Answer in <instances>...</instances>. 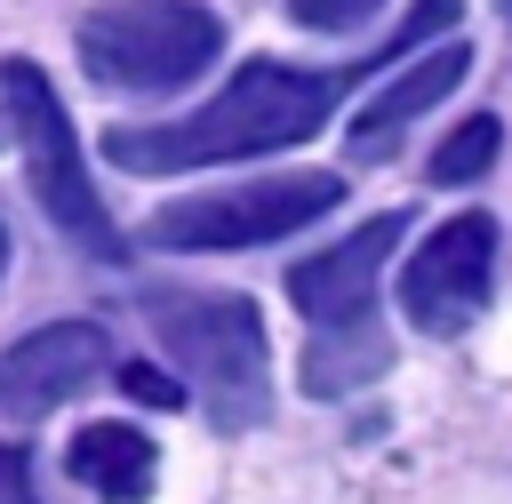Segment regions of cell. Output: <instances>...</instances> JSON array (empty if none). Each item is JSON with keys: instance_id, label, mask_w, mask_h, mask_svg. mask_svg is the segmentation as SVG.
Instances as JSON below:
<instances>
[{"instance_id": "obj_10", "label": "cell", "mask_w": 512, "mask_h": 504, "mask_svg": "<svg viewBox=\"0 0 512 504\" xmlns=\"http://www.w3.org/2000/svg\"><path fill=\"white\" fill-rule=\"evenodd\" d=\"M152 440L136 432V424H120V416H96V424H80L72 432V448H64V472L88 488V496H104V504H144L152 496Z\"/></svg>"}, {"instance_id": "obj_13", "label": "cell", "mask_w": 512, "mask_h": 504, "mask_svg": "<svg viewBox=\"0 0 512 504\" xmlns=\"http://www.w3.org/2000/svg\"><path fill=\"white\" fill-rule=\"evenodd\" d=\"M384 0H288V16L304 24V32H352V24H368Z\"/></svg>"}, {"instance_id": "obj_12", "label": "cell", "mask_w": 512, "mask_h": 504, "mask_svg": "<svg viewBox=\"0 0 512 504\" xmlns=\"http://www.w3.org/2000/svg\"><path fill=\"white\" fill-rule=\"evenodd\" d=\"M496 144H504V128H496L488 112H472V120L448 128V144L432 152V184H480V176L496 168Z\"/></svg>"}, {"instance_id": "obj_16", "label": "cell", "mask_w": 512, "mask_h": 504, "mask_svg": "<svg viewBox=\"0 0 512 504\" xmlns=\"http://www.w3.org/2000/svg\"><path fill=\"white\" fill-rule=\"evenodd\" d=\"M0 272H8V224H0Z\"/></svg>"}, {"instance_id": "obj_8", "label": "cell", "mask_w": 512, "mask_h": 504, "mask_svg": "<svg viewBox=\"0 0 512 504\" xmlns=\"http://www.w3.org/2000/svg\"><path fill=\"white\" fill-rule=\"evenodd\" d=\"M112 368V344L96 320H56V328H32L24 344L0 352V408L8 416H48L56 400H72L80 384H96Z\"/></svg>"}, {"instance_id": "obj_1", "label": "cell", "mask_w": 512, "mask_h": 504, "mask_svg": "<svg viewBox=\"0 0 512 504\" xmlns=\"http://www.w3.org/2000/svg\"><path fill=\"white\" fill-rule=\"evenodd\" d=\"M456 16H464V0H416L408 24H400L368 64H336V72H304V64H272V56H256V64H240L200 112L160 120V128H112L104 152H112L128 176H176V168H216V160L288 152V144L320 136V120L344 104V88H352L360 72H376L384 56H400V48L432 40V32H456Z\"/></svg>"}, {"instance_id": "obj_2", "label": "cell", "mask_w": 512, "mask_h": 504, "mask_svg": "<svg viewBox=\"0 0 512 504\" xmlns=\"http://www.w3.org/2000/svg\"><path fill=\"white\" fill-rule=\"evenodd\" d=\"M144 320L160 352L184 368V400L216 432H248L272 416V360H264V312L232 288H144Z\"/></svg>"}, {"instance_id": "obj_5", "label": "cell", "mask_w": 512, "mask_h": 504, "mask_svg": "<svg viewBox=\"0 0 512 504\" xmlns=\"http://www.w3.org/2000/svg\"><path fill=\"white\" fill-rule=\"evenodd\" d=\"M336 200H344V176H328V168H272V176H248V184H216V192L152 208L144 240L152 248H264V240H288V232L320 224Z\"/></svg>"}, {"instance_id": "obj_7", "label": "cell", "mask_w": 512, "mask_h": 504, "mask_svg": "<svg viewBox=\"0 0 512 504\" xmlns=\"http://www.w3.org/2000/svg\"><path fill=\"white\" fill-rule=\"evenodd\" d=\"M400 232H408V208H384V216H368L360 232H344V240H328L320 256H304V264L288 272V296H296V312H304L312 328L368 320V304H376V280H384V264H392Z\"/></svg>"}, {"instance_id": "obj_3", "label": "cell", "mask_w": 512, "mask_h": 504, "mask_svg": "<svg viewBox=\"0 0 512 504\" xmlns=\"http://www.w3.org/2000/svg\"><path fill=\"white\" fill-rule=\"evenodd\" d=\"M224 56V16L200 0H104L80 16V64L96 88L168 96Z\"/></svg>"}, {"instance_id": "obj_14", "label": "cell", "mask_w": 512, "mask_h": 504, "mask_svg": "<svg viewBox=\"0 0 512 504\" xmlns=\"http://www.w3.org/2000/svg\"><path fill=\"white\" fill-rule=\"evenodd\" d=\"M120 384H128V392H144L152 408H184V384H168V376H152V368H128Z\"/></svg>"}, {"instance_id": "obj_11", "label": "cell", "mask_w": 512, "mask_h": 504, "mask_svg": "<svg viewBox=\"0 0 512 504\" xmlns=\"http://www.w3.org/2000/svg\"><path fill=\"white\" fill-rule=\"evenodd\" d=\"M392 368V344L376 336V320H344V328H320L312 336V352H304V392L312 400H344V392H360L368 376H384Z\"/></svg>"}, {"instance_id": "obj_6", "label": "cell", "mask_w": 512, "mask_h": 504, "mask_svg": "<svg viewBox=\"0 0 512 504\" xmlns=\"http://www.w3.org/2000/svg\"><path fill=\"white\" fill-rule=\"evenodd\" d=\"M496 288V224L472 208V216H448L400 272V312L424 328V336H456L480 320Z\"/></svg>"}, {"instance_id": "obj_4", "label": "cell", "mask_w": 512, "mask_h": 504, "mask_svg": "<svg viewBox=\"0 0 512 504\" xmlns=\"http://www.w3.org/2000/svg\"><path fill=\"white\" fill-rule=\"evenodd\" d=\"M0 104H8V128H16V152H24V176H32L40 208H48V224H56L72 248L104 256V264L128 256L120 224L104 216V200H96V184H88V160H80V136H72V120H64V96L48 88V72H40L32 56H8V64H0Z\"/></svg>"}, {"instance_id": "obj_15", "label": "cell", "mask_w": 512, "mask_h": 504, "mask_svg": "<svg viewBox=\"0 0 512 504\" xmlns=\"http://www.w3.org/2000/svg\"><path fill=\"white\" fill-rule=\"evenodd\" d=\"M0 504H40L32 480H24V456H0Z\"/></svg>"}, {"instance_id": "obj_9", "label": "cell", "mask_w": 512, "mask_h": 504, "mask_svg": "<svg viewBox=\"0 0 512 504\" xmlns=\"http://www.w3.org/2000/svg\"><path fill=\"white\" fill-rule=\"evenodd\" d=\"M472 72V48L464 40H448V48H432V56H416L400 80H384L368 104H360V120H352V152L360 160H376V152H392V136L408 128V120H424L456 80Z\"/></svg>"}]
</instances>
